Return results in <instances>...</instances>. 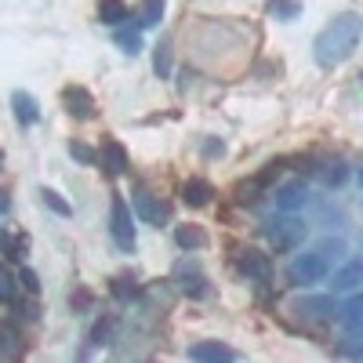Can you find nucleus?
<instances>
[{
	"mask_svg": "<svg viewBox=\"0 0 363 363\" xmlns=\"http://www.w3.org/2000/svg\"><path fill=\"white\" fill-rule=\"evenodd\" d=\"M359 37H363V15L342 11V15H335V18H330L320 33H316V40H313V58H316L323 69H335V66H342L345 58L356 51Z\"/></svg>",
	"mask_w": 363,
	"mask_h": 363,
	"instance_id": "1",
	"label": "nucleus"
},
{
	"mask_svg": "<svg viewBox=\"0 0 363 363\" xmlns=\"http://www.w3.org/2000/svg\"><path fill=\"white\" fill-rule=\"evenodd\" d=\"M327 272H330L327 251H301L287 265V284L291 287H313V284L327 280Z\"/></svg>",
	"mask_w": 363,
	"mask_h": 363,
	"instance_id": "2",
	"label": "nucleus"
},
{
	"mask_svg": "<svg viewBox=\"0 0 363 363\" xmlns=\"http://www.w3.org/2000/svg\"><path fill=\"white\" fill-rule=\"evenodd\" d=\"M109 233H113V244L120 247V251H135V218H131V203L120 196V193H113V200H109Z\"/></svg>",
	"mask_w": 363,
	"mask_h": 363,
	"instance_id": "3",
	"label": "nucleus"
},
{
	"mask_svg": "<svg viewBox=\"0 0 363 363\" xmlns=\"http://www.w3.org/2000/svg\"><path fill=\"white\" fill-rule=\"evenodd\" d=\"M265 236H269V244L277 251H294L301 240H306V225L284 211V218H269L265 222Z\"/></svg>",
	"mask_w": 363,
	"mask_h": 363,
	"instance_id": "4",
	"label": "nucleus"
},
{
	"mask_svg": "<svg viewBox=\"0 0 363 363\" xmlns=\"http://www.w3.org/2000/svg\"><path fill=\"white\" fill-rule=\"evenodd\" d=\"M294 313L301 320H313V323H327L338 316V301L330 294H309V298H298L294 301Z\"/></svg>",
	"mask_w": 363,
	"mask_h": 363,
	"instance_id": "5",
	"label": "nucleus"
},
{
	"mask_svg": "<svg viewBox=\"0 0 363 363\" xmlns=\"http://www.w3.org/2000/svg\"><path fill=\"white\" fill-rule=\"evenodd\" d=\"M131 207H135V215L142 218V222H149V225H164L167 218H171V207L160 200V196H153V193H145V189H135L131 193Z\"/></svg>",
	"mask_w": 363,
	"mask_h": 363,
	"instance_id": "6",
	"label": "nucleus"
},
{
	"mask_svg": "<svg viewBox=\"0 0 363 363\" xmlns=\"http://www.w3.org/2000/svg\"><path fill=\"white\" fill-rule=\"evenodd\" d=\"M174 284L182 294H189V298H203L207 294V277L196 269V262H178L174 265Z\"/></svg>",
	"mask_w": 363,
	"mask_h": 363,
	"instance_id": "7",
	"label": "nucleus"
},
{
	"mask_svg": "<svg viewBox=\"0 0 363 363\" xmlns=\"http://www.w3.org/2000/svg\"><path fill=\"white\" fill-rule=\"evenodd\" d=\"M272 200H277V211H287V215H294L298 207L309 203V186H306V182H284V186H277Z\"/></svg>",
	"mask_w": 363,
	"mask_h": 363,
	"instance_id": "8",
	"label": "nucleus"
},
{
	"mask_svg": "<svg viewBox=\"0 0 363 363\" xmlns=\"http://www.w3.org/2000/svg\"><path fill=\"white\" fill-rule=\"evenodd\" d=\"M62 102H66V113L69 116H77V120H91V116H95V99H91V91L87 87H66L62 91Z\"/></svg>",
	"mask_w": 363,
	"mask_h": 363,
	"instance_id": "9",
	"label": "nucleus"
},
{
	"mask_svg": "<svg viewBox=\"0 0 363 363\" xmlns=\"http://www.w3.org/2000/svg\"><path fill=\"white\" fill-rule=\"evenodd\" d=\"M189 359H207V363H218V359H236V349H229L225 342H215V338H207V342H196L189 345Z\"/></svg>",
	"mask_w": 363,
	"mask_h": 363,
	"instance_id": "10",
	"label": "nucleus"
},
{
	"mask_svg": "<svg viewBox=\"0 0 363 363\" xmlns=\"http://www.w3.org/2000/svg\"><path fill=\"white\" fill-rule=\"evenodd\" d=\"M240 272H244L247 280L265 284V280L272 277V265H269V258H265L262 251H244V255H240Z\"/></svg>",
	"mask_w": 363,
	"mask_h": 363,
	"instance_id": "11",
	"label": "nucleus"
},
{
	"mask_svg": "<svg viewBox=\"0 0 363 363\" xmlns=\"http://www.w3.org/2000/svg\"><path fill=\"white\" fill-rule=\"evenodd\" d=\"M99 160H102V167H106L109 174H124V171H128V149L120 145L116 138H106Z\"/></svg>",
	"mask_w": 363,
	"mask_h": 363,
	"instance_id": "12",
	"label": "nucleus"
},
{
	"mask_svg": "<svg viewBox=\"0 0 363 363\" xmlns=\"http://www.w3.org/2000/svg\"><path fill=\"white\" fill-rule=\"evenodd\" d=\"M313 174L320 178V186H327V189H338V186H345L349 167H345V160H320V164L313 167Z\"/></svg>",
	"mask_w": 363,
	"mask_h": 363,
	"instance_id": "13",
	"label": "nucleus"
},
{
	"mask_svg": "<svg viewBox=\"0 0 363 363\" xmlns=\"http://www.w3.org/2000/svg\"><path fill=\"white\" fill-rule=\"evenodd\" d=\"M11 109H15V116L22 120L26 128H33L40 120V102L29 95V91H11Z\"/></svg>",
	"mask_w": 363,
	"mask_h": 363,
	"instance_id": "14",
	"label": "nucleus"
},
{
	"mask_svg": "<svg viewBox=\"0 0 363 363\" xmlns=\"http://www.w3.org/2000/svg\"><path fill=\"white\" fill-rule=\"evenodd\" d=\"M211 196H215V189H211V182L203 178H189V182H182V203L186 207H207Z\"/></svg>",
	"mask_w": 363,
	"mask_h": 363,
	"instance_id": "15",
	"label": "nucleus"
},
{
	"mask_svg": "<svg viewBox=\"0 0 363 363\" xmlns=\"http://www.w3.org/2000/svg\"><path fill=\"white\" fill-rule=\"evenodd\" d=\"M359 284H363V258L345 262L335 277H330V287H335V291H352V287H359Z\"/></svg>",
	"mask_w": 363,
	"mask_h": 363,
	"instance_id": "16",
	"label": "nucleus"
},
{
	"mask_svg": "<svg viewBox=\"0 0 363 363\" xmlns=\"http://www.w3.org/2000/svg\"><path fill=\"white\" fill-rule=\"evenodd\" d=\"M338 320L345 323V330H352V335H363V294H352L345 306L338 309Z\"/></svg>",
	"mask_w": 363,
	"mask_h": 363,
	"instance_id": "17",
	"label": "nucleus"
},
{
	"mask_svg": "<svg viewBox=\"0 0 363 363\" xmlns=\"http://www.w3.org/2000/svg\"><path fill=\"white\" fill-rule=\"evenodd\" d=\"M131 18V8L124 4V0H99V22H106V26H124Z\"/></svg>",
	"mask_w": 363,
	"mask_h": 363,
	"instance_id": "18",
	"label": "nucleus"
},
{
	"mask_svg": "<svg viewBox=\"0 0 363 363\" xmlns=\"http://www.w3.org/2000/svg\"><path fill=\"white\" fill-rule=\"evenodd\" d=\"M174 244L182 251H203L207 247V233L200 225H178L174 229Z\"/></svg>",
	"mask_w": 363,
	"mask_h": 363,
	"instance_id": "19",
	"label": "nucleus"
},
{
	"mask_svg": "<svg viewBox=\"0 0 363 363\" xmlns=\"http://www.w3.org/2000/svg\"><path fill=\"white\" fill-rule=\"evenodd\" d=\"M164 11H167L164 0H142V4H138V15H135V26H138V29H153V26H160Z\"/></svg>",
	"mask_w": 363,
	"mask_h": 363,
	"instance_id": "20",
	"label": "nucleus"
},
{
	"mask_svg": "<svg viewBox=\"0 0 363 363\" xmlns=\"http://www.w3.org/2000/svg\"><path fill=\"white\" fill-rule=\"evenodd\" d=\"M265 11L277 18V22H294L301 15V4H298V0H269Z\"/></svg>",
	"mask_w": 363,
	"mask_h": 363,
	"instance_id": "21",
	"label": "nucleus"
},
{
	"mask_svg": "<svg viewBox=\"0 0 363 363\" xmlns=\"http://www.w3.org/2000/svg\"><path fill=\"white\" fill-rule=\"evenodd\" d=\"M18 298V284H15V272L0 262V306H11Z\"/></svg>",
	"mask_w": 363,
	"mask_h": 363,
	"instance_id": "22",
	"label": "nucleus"
},
{
	"mask_svg": "<svg viewBox=\"0 0 363 363\" xmlns=\"http://www.w3.org/2000/svg\"><path fill=\"white\" fill-rule=\"evenodd\" d=\"M116 44L124 48V55H138L142 51V37H138V29H124V26H116Z\"/></svg>",
	"mask_w": 363,
	"mask_h": 363,
	"instance_id": "23",
	"label": "nucleus"
},
{
	"mask_svg": "<svg viewBox=\"0 0 363 363\" xmlns=\"http://www.w3.org/2000/svg\"><path fill=\"white\" fill-rule=\"evenodd\" d=\"M135 291H138V284H135L131 272H120V277H113V298H116V301L135 298Z\"/></svg>",
	"mask_w": 363,
	"mask_h": 363,
	"instance_id": "24",
	"label": "nucleus"
},
{
	"mask_svg": "<svg viewBox=\"0 0 363 363\" xmlns=\"http://www.w3.org/2000/svg\"><path fill=\"white\" fill-rule=\"evenodd\" d=\"M18 352V330L11 323H0V356H15Z\"/></svg>",
	"mask_w": 363,
	"mask_h": 363,
	"instance_id": "25",
	"label": "nucleus"
},
{
	"mask_svg": "<svg viewBox=\"0 0 363 363\" xmlns=\"http://www.w3.org/2000/svg\"><path fill=\"white\" fill-rule=\"evenodd\" d=\"M262 186H265L262 178L240 182V186H236V200H240V203H255V200H258V193H262Z\"/></svg>",
	"mask_w": 363,
	"mask_h": 363,
	"instance_id": "26",
	"label": "nucleus"
},
{
	"mask_svg": "<svg viewBox=\"0 0 363 363\" xmlns=\"http://www.w3.org/2000/svg\"><path fill=\"white\" fill-rule=\"evenodd\" d=\"M40 200H44V203L55 211V215H62V218H69V215H73V207H69L62 196H58L55 189H40Z\"/></svg>",
	"mask_w": 363,
	"mask_h": 363,
	"instance_id": "27",
	"label": "nucleus"
},
{
	"mask_svg": "<svg viewBox=\"0 0 363 363\" xmlns=\"http://www.w3.org/2000/svg\"><path fill=\"white\" fill-rule=\"evenodd\" d=\"M153 69H157L160 77H167V69H171V40H160V44H157V55H153Z\"/></svg>",
	"mask_w": 363,
	"mask_h": 363,
	"instance_id": "28",
	"label": "nucleus"
},
{
	"mask_svg": "<svg viewBox=\"0 0 363 363\" xmlns=\"http://www.w3.org/2000/svg\"><path fill=\"white\" fill-rule=\"evenodd\" d=\"M69 157H77V160H80V164H87V167H91V164H99V153H95V149L84 145V142H77V138L69 142Z\"/></svg>",
	"mask_w": 363,
	"mask_h": 363,
	"instance_id": "29",
	"label": "nucleus"
},
{
	"mask_svg": "<svg viewBox=\"0 0 363 363\" xmlns=\"http://www.w3.org/2000/svg\"><path fill=\"white\" fill-rule=\"evenodd\" d=\"M338 352L342 356H363V338L356 335V338H345L342 345H338Z\"/></svg>",
	"mask_w": 363,
	"mask_h": 363,
	"instance_id": "30",
	"label": "nucleus"
},
{
	"mask_svg": "<svg viewBox=\"0 0 363 363\" xmlns=\"http://www.w3.org/2000/svg\"><path fill=\"white\" fill-rule=\"evenodd\" d=\"M18 280L26 284V291H40V280H37V272H33V269H22V272H18Z\"/></svg>",
	"mask_w": 363,
	"mask_h": 363,
	"instance_id": "31",
	"label": "nucleus"
},
{
	"mask_svg": "<svg viewBox=\"0 0 363 363\" xmlns=\"http://www.w3.org/2000/svg\"><path fill=\"white\" fill-rule=\"evenodd\" d=\"M106 338H109V323H99L95 330H91V342L95 345H106Z\"/></svg>",
	"mask_w": 363,
	"mask_h": 363,
	"instance_id": "32",
	"label": "nucleus"
},
{
	"mask_svg": "<svg viewBox=\"0 0 363 363\" xmlns=\"http://www.w3.org/2000/svg\"><path fill=\"white\" fill-rule=\"evenodd\" d=\"M69 306H73V309H87V306H91V294H87V291H77V298H69Z\"/></svg>",
	"mask_w": 363,
	"mask_h": 363,
	"instance_id": "33",
	"label": "nucleus"
},
{
	"mask_svg": "<svg viewBox=\"0 0 363 363\" xmlns=\"http://www.w3.org/2000/svg\"><path fill=\"white\" fill-rule=\"evenodd\" d=\"M359 182H363V171H359Z\"/></svg>",
	"mask_w": 363,
	"mask_h": 363,
	"instance_id": "34",
	"label": "nucleus"
}]
</instances>
